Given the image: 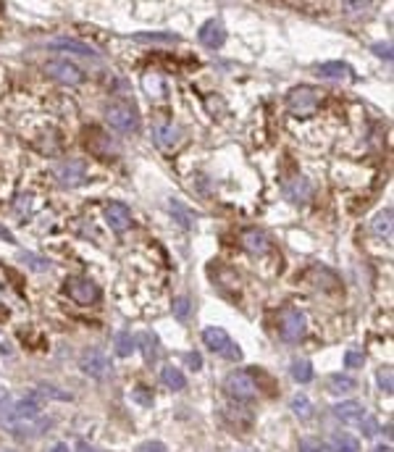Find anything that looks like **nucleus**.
<instances>
[{
	"mask_svg": "<svg viewBox=\"0 0 394 452\" xmlns=\"http://www.w3.org/2000/svg\"><path fill=\"white\" fill-rule=\"evenodd\" d=\"M137 452H168V450H166V444H163V442H145V444H142Z\"/></svg>",
	"mask_w": 394,
	"mask_h": 452,
	"instance_id": "nucleus-35",
	"label": "nucleus"
},
{
	"mask_svg": "<svg viewBox=\"0 0 394 452\" xmlns=\"http://www.w3.org/2000/svg\"><path fill=\"white\" fill-rule=\"evenodd\" d=\"M292 410H294V416L297 418H310L313 416V405H310V400H307L305 394H294L292 397Z\"/></svg>",
	"mask_w": 394,
	"mask_h": 452,
	"instance_id": "nucleus-25",
	"label": "nucleus"
},
{
	"mask_svg": "<svg viewBox=\"0 0 394 452\" xmlns=\"http://www.w3.org/2000/svg\"><path fill=\"white\" fill-rule=\"evenodd\" d=\"M105 219H108V226L113 229V232H127L131 226V211L129 205L124 203H111L105 208Z\"/></svg>",
	"mask_w": 394,
	"mask_h": 452,
	"instance_id": "nucleus-10",
	"label": "nucleus"
},
{
	"mask_svg": "<svg viewBox=\"0 0 394 452\" xmlns=\"http://www.w3.org/2000/svg\"><path fill=\"white\" fill-rule=\"evenodd\" d=\"M0 237H3V239H6V242H11V245H14L16 239H14V234L8 232V229H6V226H0Z\"/></svg>",
	"mask_w": 394,
	"mask_h": 452,
	"instance_id": "nucleus-38",
	"label": "nucleus"
},
{
	"mask_svg": "<svg viewBox=\"0 0 394 452\" xmlns=\"http://www.w3.org/2000/svg\"><path fill=\"white\" fill-rule=\"evenodd\" d=\"M187 313H190V300L187 297H179L174 303V316L176 319H187Z\"/></svg>",
	"mask_w": 394,
	"mask_h": 452,
	"instance_id": "nucleus-31",
	"label": "nucleus"
},
{
	"mask_svg": "<svg viewBox=\"0 0 394 452\" xmlns=\"http://www.w3.org/2000/svg\"><path fill=\"white\" fill-rule=\"evenodd\" d=\"M318 74L326 76V79H344V76H350L352 69L344 63V61H326L318 66Z\"/></svg>",
	"mask_w": 394,
	"mask_h": 452,
	"instance_id": "nucleus-17",
	"label": "nucleus"
},
{
	"mask_svg": "<svg viewBox=\"0 0 394 452\" xmlns=\"http://www.w3.org/2000/svg\"><path fill=\"white\" fill-rule=\"evenodd\" d=\"M50 47H53V50H69V53H76V56H95V47H89V45L82 43V40H69V37L53 40Z\"/></svg>",
	"mask_w": 394,
	"mask_h": 452,
	"instance_id": "nucleus-16",
	"label": "nucleus"
},
{
	"mask_svg": "<svg viewBox=\"0 0 394 452\" xmlns=\"http://www.w3.org/2000/svg\"><path fill=\"white\" fill-rule=\"evenodd\" d=\"M105 121L113 127L116 131H137V111L131 108L129 103H111L105 108Z\"/></svg>",
	"mask_w": 394,
	"mask_h": 452,
	"instance_id": "nucleus-4",
	"label": "nucleus"
},
{
	"mask_svg": "<svg viewBox=\"0 0 394 452\" xmlns=\"http://www.w3.org/2000/svg\"><path fill=\"white\" fill-rule=\"evenodd\" d=\"M134 43H179V37H176L174 32H140V34H134L131 37Z\"/></svg>",
	"mask_w": 394,
	"mask_h": 452,
	"instance_id": "nucleus-21",
	"label": "nucleus"
},
{
	"mask_svg": "<svg viewBox=\"0 0 394 452\" xmlns=\"http://www.w3.org/2000/svg\"><path fill=\"white\" fill-rule=\"evenodd\" d=\"M371 452H392V447H384V444H379V447H373Z\"/></svg>",
	"mask_w": 394,
	"mask_h": 452,
	"instance_id": "nucleus-41",
	"label": "nucleus"
},
{
	"mask_svg": "<svg viewBox=\"0 0 394 452\" xmlns=\"http://www.w3.org/2000/svg\"><path fill=\"white\" fill-rule=\"evenodd\" d=\"M223 389L237 402H248V400H252L258 394V381L248 371H232L226 376V381H223Z\"/></svg>",
	"mask_w": 394,
	"mask_h": 452,
	"instance_id": "nucleus-2",
	"label": "nucleus"
},
{
	"mask_svg": "<svg viewBox=\"0 0 394 452\" xmlns=\"http://www.w3.org/2000/svg\"><path fill=\"white\" fill-rule=\"evenodd\" d=\"M53 452H69V444H56Z\"/></svg>",
	"mask_w": 394,
	"mask_h": 452,
	"instance_id": "nucleus-40",
	"label": "nucleus"
},
{
	"mask_svg": "<svg viewBox=\"0 0 394 452\" xmlns=\"http://www.w3.org/2000/svg\"><path fill=\"white\" fill-rule=\"evenodd\" d=\"M331 452H360V442L347 431H339L331 437Z\"/></svg>",
	"mask_w": 394,
	"mask_h": 452,
	"instance_id": "nucleus-20",
	"label": "nucleus"
},
{
	"mask_svg": "<svg viewBox=\"0 0 394 452\" xmlns=\"http://www.w3.org/2000/svg\"><path fill=\"white\" fill-rule=\"evenodd\" d=\"M153 140L158 142L161 147H176L179 145V140H182V129L174 127V124H158L155 129H153Z\"/></svg>",
	"mask_w": 394,
	"mask_h": 452,
	"instance_id": "nucleus-14",
	"label": "nucleus"
},
{
	"mask_svg": "<svg viewBox=\"0 0 394 452\" xmlns=\"http://www.w3.org/2000/svg\"><path fill=\"white\" fill-rule=\"evenodd\" d=\"M14 397L8 392H0V426L6 429V431H11L14 429Z\"/></svg>",
	"mask_w": 394,
	"mask_h": 452,
	"instance_id": "nucleus-18",
	"label": "nucleus"
},
{
	"mask_svg": "<svg viewBox=\"0 0 394 452\" xmlns=\"http://www.w3.org/2000/svg\"><path fill=\"white\" fill-rule=\"evenodd\" d=\"M321 100V92L316 87H294L289 95H287V103H289V111L297 114V116H305V114H313L316 111V105Z\"/></svg>",
	"mask_w": 394,
	"mask_h": 452,
	"instance_id": "nucleus-7",
	"label": "nucleus"
},
{
	"mask_svg": "<svg viewBox=\"0 0 394 452\" xmlns=\"http://www.w3.org/2000/svg\"><path fill=\"white\" fill-rule=\"evenodd\" d=\"M40 394H45V397H56V400H72V394L58 392L56 387H40Z\"/></svg>",
	"mask_w": 394,
	"mask_h": 452,
	"instance_id": "nucleus-33",
	"label": "nucleus"
},
{
	"mask_svg": "<svg viewBox=\"0 0 394 452\" xmlns=\"http://www.w3.org/2000/svg\"><path fill=\"white\" fill-rule=\"evenodd\" d=\"M305 313L297 308H284L278 313V336L284 342H300L305 336Z\"/></svg>",
	"mask_w": 394,
	"mask_h": 452,
	"instance_id": "nucleus-3",
	"label": "nucleus"
},
{
	"mask_svg": "<svg viewBox=\"0 0 394 452\" xmlns=\"http://www.w3.org/2000/svg\"><path fill=\"white\" fill-rule=\"evenodd\" d=\"M363 363H365L363 352H355V350L344 352V368H363Z\"/></svg>",
	"mask_w": 394,
	"mask_h": 452,
	"instance_id": "nucleus-27",
	"label": "nucleus"
},
{
	"mask_svg": "<svg viewBox=\"0 0 394 452\" xmlns=\"http://www.w3.org/2000/svg\"><path fill=\"white\" fill-rule=\"evenodd\" d=\"M79 368H82L87 376H92V379H105L108 371H111V363H108V358H105L100 350L89 347V350L82 352V358H79Z\"/></svg>",
	"mask_w": 394,
	"mask_h": 452,
	"instance_id": "nucleus-8",
	"label": "nucleus"
},
{
	"mask_svg": "<svg viewBox=\"0 0 394 452\" xmlns=\"http://www.w3.org/2000/svg\"><path fill=\"white\" fill-rule=\"evenodd\" d=\"M21 261H30V266L34 268V271H47V266H50L47 261L37 258V255H32V252H24V255H21Z\"/></svg>",
	"mask_w": 394,
	"mask_h": 452,
	"instance_id": "nucleus-30",
	"label": "nucleus"
},
{
	"mask_svg": "<svg viewBox=\"0 0 394 452\" xmlns=\"http://www.w3.org/2000/svg\"><path fill=\"white\" fill-rule=\"evenodd\" d=\"M76 452H100V450H95V447H89L87 442H79V447H76Z\"/></svg>",
	"mask_w": 394,
	"mask_h": 452,
	"instance_id": "nucleus-39",
	"label": "nucleus"
},
{
	"mask_svg": "<svg viewBox=\"0 0 394 452\" xmlns=\"http://www.w3.org/2000/svg\"><path fill=\"white\" fill-rule=\"evenodd\" d=\"M56 176H58V182L63 187H76V184H82L87 179V166L79 158H72V161L61 163Z\"/></svg>",
	"mask_w": 394,
	"mask_h": 452,
	"instance_id": "nucleus-9",
	"label": "nucleus"
},
{
	"mask_svg": "<svg viewBox=\"0 0 394 452\" xmlns=\"http://www.w3.org/2000/svg\"><path fill=\"white\" fill-rule=\"evenodd\" d=\"M203 342L208 350L221 355V358H226V360H242V350L234 345L232 336L226 334L221 326H208L203 332Z\"/></svg>",
	"mask_w": 394,
	"mask_h": 452,
	"instance_id": "nucleus-1",
	"label": "nucleus"
},
{
	"mask_svg": "<svg viewBox=\"0 0 394 452\" xmlns=\"http://www.w3.org/2000/svg\"><path fill=\"white\" fill-rule=\"evenodd\" d=\"M66 292H69V297H72L74 303H79V305H92V303L100 300L98 284L92 279H85V277L66 279Z\"/></svg>",
	"mask_w": 394,
	"mask_h": 452,
	"instance_id": "nucleus-6",
	"label": "nucleus"
},
{
	"mask_svg": "<svg viewBox=\"0 0 394 452\" xmlns=\"http://www.w3.org/2000/svg\"><path fill=\"white\" fill-rule=\"evenodd\" d=\"M292 379L297 381V384H307V381H313V365L307 363V360H294Z\"/></svg>",
	"mask_w": 394,
	"mask_h": 452,
	"instance_id": "nucleus-24",
	"label": "nucleus"
},
{
	"mask_svg": "<svg viewBox=\"0 0 394 452\" xmlns=\"http://www.w3.org/2000/svg\"><path fill=\"white\" fill-rule=\"evenodd\" d=\"M131 350H134V339H131L129 332H118L116 334V355L118 358H129Z\"/></svg>",
	"mask_w": 394,
	"mask_h": 452,
	"instance_id": "nucleus-26",
	"label": "nucleus"
},
{
	"mask_svg": "<svg viewBox=\"0 0 394 452\" xmlns=\"http://www.w3.org/2000/svg\"><path fill=\"white\" fill-rule=\"evenodd\" d=\"M131 400H134V402H140V405H145V408L153 405V394L147 392V387H137V389L131 392Z\"/></svg>",
	"mask_w": 394,
	"mask_h": 452,
	"instance_id": "nucleus-28",
	"label": "nucleus"
},
{
	"mask_svg": "<svg viewBox=\"0 0 394 452\" xmlns=\"http://www.w3.org/2000/svg\"><path fill=\"white\" fill-rule=\"evenodd\" d=\"M45 74L50 76V79H56V82H61V85H82L85 82V74H82V69L79 66H74L72 61L66 58H53L45 63Z\"/></svg>",
	"mask_w": 394,
	"mask_h": 452,
	"instance_id": "nucleus-5",
	"label": "nucleus"
},
{
	"mask_svg": "<svg viewBox=\"0 0 394 452\" xmlns=\"http://www.w3.org/2000/svg\"><path fill=\"white\" fill-rule=\"evenodd\" d=\"M358 387V381L352 379V376H342V374H331V379H329V392H352Z\"/></svg>",
	"mask_w": 394,
	"mask_h": 452,
	"instance_id": "nucleus-22",
	"label": "nucleus"
},
{
	"mask_svg": "<svg viewBox=\"0 0 394 452\" xmlns=\"http://www.w3.org/2000/svg\"><path fill=\"white\" fill-rule=\"evenodd\" d=\"M242 248L252 252V255H265L271 245H268V237L261 229H245L242 232Z\"/></svg>",
	"mask_w": 394,
	"mask_h": 452,
	"instance_id": "nucleus-13",
	"label": "nucleus"
},
{
	"mask_svg": "<svg viewBox=\"0 0 394 452\" xmlns=\"http://www.w3.org/2000/svg\"><path fill=\"white\" fill-rule=\"evenodd\" d=\"M300 452H323V444L318 439H303L300 442Z\"/></svg>",
	"mask_w": 394,
	"mask_h": 452,
	"instance_id": "nucleus-32",
	"label": "nucleus"
},
{
	"mask_svg": "<svg viewBox=\"0 0 394 452\" xmlns=\"http://www.w3.org/2000/svg\"><path fill=\"white\" fill-rule=\"evenodd\" d=\"M373 232L379 237H389L392 234V208H384L379 216L373 219Z\"/></svg>",
	"mask_w": 394,
	"mask_h": 452,
	"instance_id": "nucleus-23",
	"label": "nucleus"
},
{
	"mask_svg": "<svg viewBox=\"0 0 394 452\" xmlns=\"http://www.w3.org/2000/svg\"><path fill=\"white\" fill-rule=\"evenodd\" d=\"M334 416L342 423H363L365 421V408L355 400H347V402H339L334 405Z\"/></svg>",
	"mask_w": 394,
	"mask_h": 452,
	"instance_id": "nucleus-12",
	"label": "nucleus"
},
{
	"mask_svg": "<svg viewBox=\"0 0 394 452\" xmlns=\"http://www.w3.org/2000/svg\"><path fill=\"white\" fill-rule=\"evenodd\" d=\"M373 53H376L379 58L392 61V45H389V43H379V45H373Z\"/></svg>",
	"mask_w": 394,
	"mask_h": 452,
	"instance_id": "nucleus-34",
	"label": "nucleus"
},
{
	"mask_svg": "<svg viewBox=\"0 0 394 452\" xmlns=\"http://www.w3.org/2000/svg\"><path fill=\"white\" fill-rule=\"evenodd\" d=\"M284 195L292 200V203H305V200H310V195H313V187H310V182L307 179H294V182H289L287 187H284Z\"/></svg>",
	"mask_w": 394,
	"mask_h": 452,
	"instance_id": "nucleus-15",
	"label": "nucleus"
},
{
	"mask_svg": "<svg viewBox=\"0 0 394 452\" xmlns=\"http://www.w3.org/2000/svg\"><path fill=\"white\" fill-rule=\"evenodd\" d=\"M379 387L384 389L386 394H392L394 384H392V368H381L379 371Z\"/></svg>",
	"mask_w": 394,
	"mask_h": 452,
	"instance_id": "nucleus-29",
	"label": "nucleus"
},
{
	"mask_svg": "<svg viewBox=\"0 0 394 452\" xmlns=\"http://www.w3.org/2000/svg\"><path fill=\"white\" fill-rule=\"evenodd\" d=\"M161 381L168 387V389H174V392H179V389H184V387H187V379H184L182 368H174V365H166V368H163Z\"/></svg>",
	"mask_w": 394,
	"mask_h": 452,
	"instance_id": "nucleus-19",
	"label": "nucleus"
},
{
	"mask_svg": "<svg viewBox=\"0 0 394 452\" xmlns=\"http://www.w3.org/2000/svg\"><path fill=\"white\" fill-rule=\"evenodd\" d=\"M197 40L205 45V47H221L223 45V40H226V30L221 27L216 19H210V21H205L203 27H200V32H197Z\"/></svg>",
	"mask_w": 394,
	"mask_h": 452,
	"instance_id": "nucleus-11",
	"label": "nucleus"
},
{
	"mask_svg": "<svg viewBox=\"0 0 394 452\" xmlns=\"http://www.w3.org/2000/svg\"><path fill=\"white\" fill-rule=\"evenodd\" d=\"M142 345H145L142 350H145V358H147V360H150V358H155V347H153L155 342H150V334H142Z\"/></svg>",
	"mask_w": 394,
	"mask_h": 452,
	"instance_id": "nucleus-36",
	"label": "nucleus"
},
{
	"mask_svg": "<svg viewBox=\"0 0 394 452\" xmlns=\"http://www.w3.org/2000/svg\"><path fill=\"white\" fill-rule=\"evenodd\" d=\"M187 363H190L195 371H200V368H203V358H200L197 352H190V355H187Z\"/></svg>",
	"mask_w": 394,
	"mask_h": 452,
	"instance_id": "nucleus-37",
	"label": "nucleus"
}]
</instances>
